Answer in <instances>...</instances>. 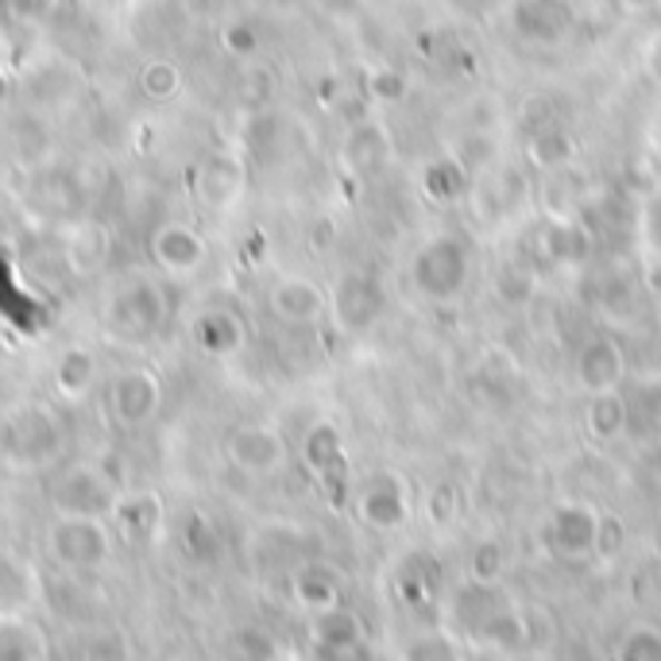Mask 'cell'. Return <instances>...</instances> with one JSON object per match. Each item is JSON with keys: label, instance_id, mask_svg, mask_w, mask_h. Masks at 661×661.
I'll return each instance as SVG.
<instances>
[{"label": "cell", "instance_id": "19", "mask_svg": "<svg viewBox=\"0 0 661 661\" xmlns=\"http://www.w3.org/2000/svg\"><path fill=\"white\" fill-rule=\"evenodd\" d=\"M619 658L627 661H661V631L658 627H631L619 642Z\"/></svg>", "mask_w": 661, "mask_h": 661}, {"label": "cell", "instance_id": "2", "mask_svg": "<svg viewBox=\"0 0 661 661\" xmlns=\"http://www.w3.org/2000/svg\"><path fill=\"white\" fill-rule=\"evenodd\" d=\"M534 248L553 267H581L592 256V233L573 214H545L542 228L534 233Z\"/></svg>", "mask_w": 661, "mask_h": 661}, {"label": "cell", "instance_id": "14", "mask_svg": "<svg viewBox=\"0 0 661 661\" xmlns=\"http://www.w3.org/2000/svg\"><path fill=\"white\" fill-rule=\"evenodd\" d=\"M627 403L619 398V391H600V395H592V403H588V434L595 441H615L623 437L627 430Z\"/></svg>", "mask_w": 661, "mask_h": 661}, {"label": "cell", "instance_id": "7", "mask_svg": "<svg viewBox=\"0 0 661 661\" xmlns=\"http://www.w3.org/2000/svg\"><path fill=\"white\" fill-rule=\"evenodd\" d=\"M228 456H233L236 468L251 472V476H267V472H279L287 461V441L272 426H240L228 437Z\"/></svg>", "mask_w": 661, "mask_h": 661}, {"label": "cell", "instance_id": "24", "mask_svg": "<svg viewBox=\"0 0 661 661\" xmlns=\"http://www.w3.org/2000/svg\"><path fill=\"white\" fill-rule=\"evenodd\" d=\"M619 550H623V522H619V519H600L595 553H600V558H615Z\"/></svg>", "mask_w": 661, "mask_h": 661}, {"label": "cell", "instance_id": "5", "mask_svg": "<svg viewBox=\"0 0 661 661\" xmlns=\"http://www.w3.org/2000/svg\"><path fill=\"white\" fill-rule=\"evenodd\" d=\"M511 20L522 39L542 47H558L573 31L576 12L573 0H514Z\"/></svg>", "mask_w": 661, "mask_h": 661}, {"label": "cell", "instance_id": "16", "mask_svg": "<svg viewBox=\"0 0 661 661\" xmlns=\"http://www.w3.org/2000/svg\"><path fill=\"white\" fill-rule=\"evenodd\" d=\"M364 642V631H361V619L353 615V611H341V608H329L317 615V647L325 650H353Z\"/></svg>", "mask_w": 661, "mask_h": 661}, {"label": "cell", "instance_id": "1", "mask_svg": "<svg viewBox=\"0 0 661 661\" xmlns=\"http://www.w3.org/2000/svg\"><path fill=\"white\" fill-rule=\"evenodd\" d=\"M472 275V248L468 240L445 233L426 240L411 259V283L422 298L430 302H453L456 294L468 287Z\"/></svg>", "mask_w": 661, "mask_h": 661}, {"label": "cell", "instance_id": "9", "mask_svg": "<svg viewBox=\"0 0 661 661\" xmlns=\"http://www.w3.org/2000/svg\"><path fill=\"white\" fill-rule=\"evenodd\" d=\"M361 514H364L367 526H375V530L403 526L406 514H411V500H406L403 480H395V476L372 480V484L364 487V495H361Z\"/></svg>", "mask_w": 661, "mask_h": 661}, {"label": "cell", "instance_id": "21", "mask_svg": "<svg viewBox=\"0 0 661 661\" xmlns=\"http://www.w3.org/2000/svg\"><path fill=\"white\" fill-rule=\"evenodd\" d=\"M306 456L314 468H329V464L341 461V441H337V430L333 426H317L314 434L306 441Z\"/></svg>", "mask_w": 661, "mask_h": 661}, {"label": "cell", "instance_id": "6", "mask_svg": "<svg viewBox=\"0 0 661 661\" xmlns=\"http://www.w3.org/2000/svg\"><path fill=\"white\" fill-rule=\"evenodd\" d=\"M627 372V356L611 333H592L576 353V379L588 395H600V391H615L619 379Z\"/></svg>", "mask_w": 661, "mask_h": 661}, {"label": "cell", "instance_id": "10", "mask_svg": "<svg viewBox=\"0 0 661 661\" xmlns=\"http://www.w3.org/2000/svg\"><path fill=\"white\" fill-rule=\"evenodd\" d=\"M391 159V136L383 125H375V120H364V125H356L353 132H348L345 140V162L353 175L361 178H372L379 175L383 167H387Z\"/></svg>", "mask_w": 661, "mask_h": 661}, {"label": "cell", "instance_id": "11", "mask_svg": "<svg viewBox=\"0 0 661 661\" xmlns=\"http://www.w3.org/2000/svg\"><path fill=\"white\" fill-rule=\"evenodd\" d=\"M472 634H476L484 647L519 650L530 642V623H526V615H519V611L511 608V600H500L476 627H472Z\"/></svg>", "mask_w": 661, "mask_h": 661}, {"label": "cell", "instance_id": "26", "mask_svg": "<svg viewBox=\"0 0 661 661\" xmlns=\"http://www.w3.org/2000/svg\"><path fill=\"white\" fill-rule=\"evenodd\" d=\"M627 8H650V4H658V0H623Z\"/></svg>", "mask_w": 661, "mask_h": 661}, {"label": "cell", "instance_id": "12", "mask_svg": "<svg viewBox=\"0 0 661 661\" xmlns=\"http://www.w3.org/2000/svg\"><path fill=\"white\" fill-rule=\"evenodd\" d=\"M526 155H530V162H534L537 170H550V175H553V170H565L569 162H573L576 144L561 125H542L534 136H530Z\"/></svg>", "mask_w": 661, "mask_h": 661}, {"label": "cell", "instance_id": "22", "mask_svg": "<svg viewBox=\"0 0 661 661\" xmlns=\"http://www.w3.org/2000/svg\"><path fill=\"white\" fill-rule=\"evenodd\" d=\"M500 294L511 302V306H526L530 294H534V275L519 272V267H503L500 272Z\"/></svg>", "mask_w": 661, "mask_h": 661}, {"label": "cell", "instance_id": "20", "mask_svg": "<svg viewBox=\"0 0 661 661\" xmlns=\"http://www.w3.org/2000/svg\"><path fill=\"white\" fill-rule=\"evenodd\" d=\"M55 383H59L62 395L78 398L81 391H86L89 383H93V356H86V353H70L67 361H62L59 375H55Z\"/></svg>", "mask_w": 661, "mask_h": 661}, {"label": "cell", "instance_id": "3", "mask_svg": "<svg viewBox=\"0 0 661 661\" xmlns=\"http://www.w3.org/2000/svg\"><path fill=\"white\" fill-rule=\"evenodd\" d=\"M333 309H337L345 329L361 333L383 317V309H387V290H383V283L375 279V275L345 272L337 283V290H333Z\"/></svg>", "mask_w": 661, "mask_h": 661}, {"label": "cell", "instance_id": "8", "mask_svg": "<svg viewBox=\"0 0 661 661\" xmlns=\"http://www.w3.org/2000/svg\"><path fill=\"white\" fill-rule=\"evenodd\" d=\"M267 302H272V314L287 325H314L329 309V294L314 279H302V275H283L267 294Z\"/></svg>", "mask_w": 661, "mask_h": 661}, {"label": "cell", "instance_id": "15", "mask_svg": "<svg viewBox=\"0 0 661 661\" xmlns=\"http://www.w3.org/2000/svg\"><path fill=\"white\" fill-rule=\"evenodd\" d=\"M468 186V175H464V167L456 159H448V155H441V159H430L426 167H422V190H426L430 201H453L456 194Z\"/></svg>", "mask_w": 661, "mask_h": 661}, {"label": "cell", "instance_id": "18", "mask_svg": "<svg viewBox=\"0 0 661 661\" xmlns=\"http://www.w3.org/2000/svg\"><path fill=\"white\" fill-rule=\"evenodd\" d=\"M468 573H472V581H480V584H500L503 573H507V553H503V545L500 542L476 545L468 561Z\"/></svg>", "mask_w": 661, "mask_h": 661}, {"label": "cell", "instance_id": "17", "mask_svg": "<svg viewBox=\"0 0 661 661\" xmlns=\"http://www.w3.org/2000/svg\"><path fill=\"white\" fill-rule=\"evenodd\" d=\"M298 600L306 603L314 615H322V611L337 608V584H333V576L325 573V569H306V573L298 576Z\"/></svg>", "mask_w": 661, "mask_h": 661}, {"label": "cell", "instance_id": "13", "mask_svg": "<svg viewBox=\"0 0 661 661\" xmlns=\"http://www.w3.org/2000/svg\"><path fill=\"white\" fill-rule=\"evenodd\" d=\"M155 251H159V259L170 272H194V267L206 259V244H201V236L190 233V228H167V233H159Z\"/></svg>", "mask_w": 661, "mask_h": 661}, {"label": "cell", "instance_id": "4", "mask_svg": "<svg viewBox=\"0 0 661 661\" xmlns=\"http://www.w3.org/2000/svg\"><path fill=\"white\" fill-rule=\"evenodd\" d=\"M595 537H600V511H592L588 503H561L545 530L550 550L573 561L595 558Z\"/></svg>", "mask_w": 661, "mask_h": 661}, {"label": "cell", "instance_id": "25", "mask_svg": "<svg viewBox=\"0 0 661 661\" xmlns=\"http://www.w3.org/2000/svg\"><path fill=\"white\" fill-rule=\"evenodd\" d=\"M372 89H375V97H383V101H403L406 97V81H403V73H395V70L375 73Z\"/></svg>", "mask_w": 661, "mask_h": 661}, {"label": "cell", "instance_id": "23", "mask_svg": "<svg viewBox=\"0 0 661 661\" xmlns=\"http://www.w3.org/2000/svg\"><path fill=\"white\" fill-rule=\"evenodd\" d=\"M453 511H456L453 487H448V484H437L434 492H430V500H426V514H430V522H434V526H445V522L453 519Z\"/></svg>", "mask_w": 661, "mask_h": 661}]
</instances>
